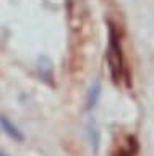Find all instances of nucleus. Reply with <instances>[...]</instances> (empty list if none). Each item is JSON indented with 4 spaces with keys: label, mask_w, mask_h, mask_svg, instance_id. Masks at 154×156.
<instances>
[{
    "label": "nucleus",
    "mask_w": 154,
    "mask_h": 156,
    "mask_svg": "<svg viewBox=\"0 0 154 156\" xmlns=\"http://www.w3.org/2000/svg\"><path fill=\"white\" fill-rule=\"evenodd\" d=\"M122 49H120L118 34L115 28L110 24L109 28V49H107V63L110 68V75L114 81H118L120 73H122Z\"/></svg>",
    "instance_id": "f257e3e1"
},
{
    "label": "nucleus",
    "mask_w": 154,
    "mask_h": 156,
    "mask_svg": "<svg viewBox=\"0 0 154 156\" xmlns=\"http://www.w3.org/2000/svg\"><path fill=\"white\" fill-rule=\"evenodd\" d=\"M86 130H88V141H89L91 150H93V154H98L99 153V145H101V130H99L98 120L91 117L88 120Z\"/></svg>",
    "instance_id": "f03ea898"
},
{
    "label": "nucleus",
    "mask_w": 154,
    "mask_h": 156,
    "mask_svg": "<svg viewBox=\"0 0 154 156\" xmlns=\"http://www.w3.org/2000/svg\"><path fill=\"white\" fill-rule=\"evenodd\" d=\"M101 91H102V85H101V81L99 80H94L93 83H91L88 93H86V109H88V111L94 109L96 104L99 102Z\"/></svg>",
    "instance_id": "7ed1b4c3"
},
{
    "label": "nucleus",
    "mask_w": 154,
    "mask_h": 156,
    "mask_svg": "<svg viewBox=\"0 0 154 156\" xmlns=\"http://www.w3.org/2000/svg\"><path fill=\"white\" fill-rule=\"evenodd\" d=\"M0 125H2V129L5 130V133H7L8 136L15 138L16 141H23V140H25V136H23L21 130L18 129V127L13 124V122L8 119L7 115H0Z\"/></svg>",
    "instance_id": "20e7f679"
},
{
    "label": "nucleus",
    "mask_w": 154,
    "mask_h": 156,
    "mask_svg": "<svg viewBox=\"0 0 154 156\" xmlns=\"http://www.w3.org/2000/svg\"><path fill=\"white\" fill-rule=\"evenodd\" d=\"M39 72L46 80H49L52 76V62H50L49 57H41L39 58Z\"/></svg>",
    "instance_id": "39448f33"
},
{
    "label": "nucleus",
    "mask_w": 154,
    "mask_h": 156,
    "mask_svg": "<svg viewBox=\"0 0 154 156\" xmlns=\"http://www.w3.org/2000/svg\"><path fill=\"white\" fill-rule=\"evenodd\" d=\"M0 156H7V154H5V153H2V151H0Z\"/></svg>",
    "instance_id": "423d86ee"
}]
</instances>
